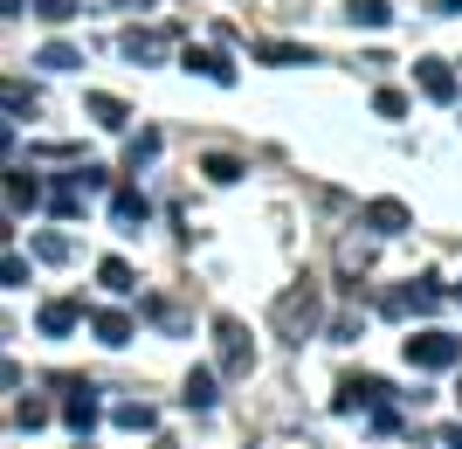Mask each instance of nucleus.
I'll return each mask as SVG.
<instances>
[{
	"mask_svg": "<svg viewBox=\"0 0 462 449\" xmlns=\"http://www.w3.org/2000/svg\"><path fill=\"white\" fill-rule=\"evenodd\" d=\"M407 360H414V367H428V373H442V367H456V360H462V339L421 332V339H407Z\"/></svg>",
	"mask_w": 462,
	"mask_h": 449,
	"instance_id": "nucleus-1",
	"label": "nucleus"
},
{
	"mask_svg": "<svg viewBox=\"0 0 462 449\" xmlns=\"http://www.w3.org/2000/svg\"><path fill=\"white\" fill-rule=\"evenodd\" d=\"M35 325H42L49 339H62V332H77V325H83V304H69V297H49Z\"/></svg>",
	"mask_w": 462,
	"mask_h": 449,
	"instance_id": "nucleus-2",
	"label": "nucleus"
},
{
	"mask_svg": "<svg viewBox=\"0 0 462 449\" xmlns=\"http://www.w3.org/2000/svg\"><path fill=\"white\" fill-rule=\"evenodd\" d=\"M414 83H421L435 104H456V70H448V62H414Z\"/></svg>",
	"mask_w": 462,
	"mask_h": 449,
	"instance_id": "nucleus-3",
	"label": "nucleus"
},
{
	"mask_svg": "<svg viewBox=\"0 0 462 449\" xmlns=\"http://www.w3.org/2000/svg\"><path fill=\"white\" fill-rule=\"evenodd\" d=\"M310 318H318V297L310 291H290L283 304H276V325H283V332H297V325L310 332Z\"/></svg>",
	"mask_w": 462,
	"mask_h": 449,
	"instance_id": "nucleus-4",
	"label": "nucleus"
},
{
	"mask_svg": "<svg viewBox=\"0 0 462 449\" xmlns=\"http://www.w3.org/2000/svg\"><path fill=\"white\" fill-rule=\"evenodd\" d=\"M214 339H221V360H228V367H249V339H242L235 318H214Z\"/></svg>",
	"mask_w": 462,
	"mask_h": 449,
	"instance_id": "nucleus-5",
	"label": "nucleus"
},
{
	"mask_svg": "<svg viewBox=\"0 0 462 449\" xmlns=\"http://www.w3.org/2000/svg\"><path fill=\"white\" fill-rule=\"evenodd\" d=\"M187 70H200L208 83H235V70H228V56H221V49H187Z\"/></svg>",
	"mask_w": 462,
	"mask_h": 449,
	"instance_id": "nucleus-6",
	"label": "nucleus"
},
{
	"mask_svg": "<svg viewBox=\"0 0 462 449\" xmlns=\"http://www.w3.org/2000/svg\"><path fill=\"white\" fill-rule=\"evenodd\" d=\"M145 215H152V208H145V194H138V187H125V194L111 201V221H117V229H138Z\"/></svg>",
	"mask_w": 462,
	"mask_h": 449,
	"instance_id": "nucleus-7",
	"label": "nucleus"
},
{
	"mask_svg": "<svg viewBox=\"0 0 462 449\" xmlns=\"http://www.w3.org/2000/svg\"><path fill=\"white\" fill-rule=\"evenodd\" d=\"M366 221H373V229H380V235H401V229H407V221H414V215H407L401 201H373V208H366Z\"/></svg>",
	"mask_w": 462,
	"mask_h": 449,
	"instance_id": "nucleus-8",
	"label": "nucleus"
},
{
	"mask_svg": "<svg viewBox=\"0 0 462 449\" xmlns=\"http://www.w3.org/2000/svg\"><path fill=\"white\" fill-rule=\"evenodd\" d=\"M97 284H104L111 297H125L132 291V263H125V256H104V263H97Z\"/></svg>",
	"mask_w": 462,
	"mask_h": 449,
	"instance_id": "nucleus-9",
	"label": "nucleus"
},
{
	"mask_svg": "<svg viewBox=\"0 0 462 449\" xmlns=\"http://www.w3.org/2000/svg\"><path fill=\"white\" fill-rule=\"evenodd\" d=\"M346 14H352V28H386L393 7H386V0H346Z\"/></svg>",
	"mask_w": 462,
	"mask_h": 449,
	"instance_id": "nucleus-10",
	"label": "nucleus"
},
{
	"mask_svg": "<svg viewBox=\"0 0 462 449\" xmlns=\"http://www.w3.org/2000/svg\"><path fill=\"white\" fill-rule=\"evenodd\" d=\"M90 117H97V125H104V132H125V125H132V111H125V104H117V98H104V90H97V98H90Z\"/></svg>",
	"mask_w": 462,
	"mask_h": 449,
	"instance_id": "nucleus-11",
	"label": "nucleus"
},
{
	"mask_svg": "<svg viewBox=\"0 0 462 449\" xmlns=\"http://www.w3.org/2000/svg\"><path fill=\"white\" fill-rule=\"evenodd\" d=\"M435 304H442L435 276H421V291H401V297H393V312H435Z\"/></svg>",
	"mask_w": 462,
	"mask_h": 449,
	"instance_id": "nucleus-12",
	"label": "nucleus"
},
{
	"mask_svg": "<svg viewBox=\"0 0 462 449\" xmlns=\"http://www.w3.org/2000/svg\"><path fill=\"white\" fill-rule=\"evenodd\" d=\"M90 325H97V339H104V346H125V339H132V318H125V312H97Z\"/></svg>",
	"mask_w": 462,
	"mask_h": 449,
	"instance_id": "nucleus-13",
	"label": "nucleus"
},
{
	"mask_svg": "<svg viewBox=\"0 0 462 449\" xmlns=\"http://www.w3.org/2000/svg\"><path fill=\"white\" fill-rule=\"evenodd\" d=\"M35 201H42L35 173H7V208H14V215H21V208H35Z\"/></svg>",
	"mask_w": 462,
	"mask_h": 449,
	"instance_id": "nucleus-14",
	"label": "nucleus"
},
{
	"mask_svg": "<svg viewBox=\"0 0 462 449\" xmlns=\"http://www.w3.org/2000/svg\"><path fill=\"white\" fill-rule=\"evenodd\" d=\"M125 56H132V62H152V56H166V35H125Z\"/></svg>",
	"mask_w": 462,
	"mask_h": 449,
	"instance_id": "nucleus-15",
	"label": "nucleus"
},
{
	"mask_svg": "<svg viewBox=\"0 0 462 449\" xmlns=\"http://www.w3.org/2000/svg\"><path fill=\"white\" fill-rule=\"evenodd\" d=\"M187 408H214V373H208V367L187 380Z\"/></svg>",
	"mask_w": 462,
	"mask_h": 449,
	"instance_id": "nucleus-16",
	"label": "nucleus"
},
{
	"mask_svg": "<svg viewBox=\"0 0 462 449\" xmlns=\"http://www.w3.org/2000/svg\"><path fill=\"white\" fill-rule=\"evenodd\" d=\"M159 415L145 408V401H125V408H117V429H152Z\"/></svg>",
	"mask_w": 462,
	"mask_h": 449,
	"instance_id": "nucleus-17",
	"label": "nucleus"
},
{
	"mask_svg": "<svg viewBox=\"0 0 462 449\" xmlns=\"http://www.w3.org/2000/svg\"><path fill=\"white\" fill-rule=\"evenodd\" d=\"M62 415H69V429H90V422H97V401H90V388H83V394H77V401H69Z\"/></svg>",
	"mask_w": 462,
	"mask_h": 449,
	"instance_id": "nucleus-18",
	"label": "nucleus"
},
{
	"mask_svg": "<svg viewBox=\"0 0 462 449\" xmlns=\"http://www.w3.org/2000/svg\"><path fill=\"white\" fill-rule=\"evenodd\" d=\"M263 56H270V62H283V70H290V62H310V49H297V42H263Z\"/></svg>",
	"mask_w": 462,
	"mask_h": 449,
	"instance_id": "nucleus-19",
	"label": "nucleus"
},
{
	"mask_svg": "<svg viewBox=\"0 0 462 449\" xmlns=\"http://www.w3.org/2000/svg\"><path fill=\"white\" fill-rule=\"evenodd\" d=\"M42 70H77V49H69V42H49V49H42Z\"/></svg>",
	"mask_w": 462,
	"mask_h": 449,
	"instance_id": "nucleus-20",
	"label": "nucleus"
},
{
	"mask_svg": "<svg viewBox=\"0 0 462 449\" xmlns=\"http://www.w3.org/2000/svg\"><path fill=\"white\" fill-rule=\"evenodd\" d=\"M208 180H221V187H228V180H242V166H235L228 153H214V159H208Z\"/></svg>",
	"mask_w": 462,
	"mask_h": 449,
	"instance_id": "nucleus-21",
	"label": "nucleus"
},
{
	"mask_svg": "<svg viewBox=\"0 0 462 449\" xmlns=\"http://www.w3.org/2000/svg\"><path fill=\"white\" fill-rule=\"evenodd\" d=\"M373 111H380V117H401L407 98H401V90H373Z\"/></svg>",
	"mask_w": 462,
	"mask_h": 449,
	"instance_id": "nucleus-22",
	"label": "nucleus"
},
{
	"mask_svg": "<svg viewBox=\"0 0 462 449\" xmlns=\"http://www.w3.org/2000/svg\"><path fill=\"white\" fill-rule=\"evenodd\" d=\"M35 14L42 21H69V14H77V0H35Z\"/></svg>",
	"mask_w": 462,
	"mask_h": 449,
	"instance_id": "nucleus-23",
	"label": "nucleus"
},
{
	"mask_svg": "<svg viewBox=\"0 0 462 449\" xmlns=\"http://www.w3.org/2000/svg\"><path fill=\"white\" fill-rule=\"evenodd\" d=\"M14 422H21V429H42V422H49V408H42V401H21Z\"/></svg>",
	"mask_w": 462,
	"mask_h": 449,
	"instance_id": "nucleus-24",
	"label": "nucleus"
},
{
	"mask_svg": "<svg viewBox=\"0 0 462 449\" xmlns=\"http://www.w3.org/2000/svg\"><path fill=\"white\" fill-rule=\"evenodd\" d=\"M442 443H448V449H462V429H442Z\"/></svg>",
	"mask_w": 462,
	"mask_h": 449,
	"instance_id": "nucleus-25",
	"label": "nucleus"
},
{
	"mask_svg": "<svg viewBox=\"0 0 462 449\" xmlns=\"http://www.w3.org/2000/svg\"><path fill=\"white\" fill-rule=\"evenodd\" d=\"M442 14H462V0H442Z\"/></svg>",
	"mask_w": 462,
	"mask_h": 449,
	"instance_id": "nucleus-26",
	"label": "nucleus"
}]
</instances>
